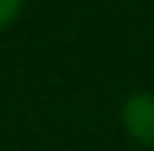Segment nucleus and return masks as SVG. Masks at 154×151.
Wrapping results in <instances>:
<instances>
[{"label": "nucleus", "instance_id": "obj_2", "mask_svg": "<svg viewBox=\"0 0 154 151\" xmlns=\"http://www.w3.org/2000/svg\"><path fill=\"white\" fill-rule=\"evenodd\" d=\"M17 11H21V0H0V28L11 24L17 17Z\"/></svg>", "mask_w": 154, "mask_h": 151}, {"label": "nucleus", "instance_id": "obj_1", "mask_svg": "<svg viewBox=\"0 0 154 151\" xmlns=\"http://www.w3.org/2000/svg\"><path fill=\"white\" fill-rule=\"evenodd\" d=\"M123 127L140 144L154 148V93H134L123 103Z\"/></svg>", "mask_w": 154, "mask_h": 151}]
</instances>
